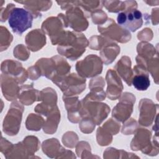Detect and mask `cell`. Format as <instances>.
Listing matches in <instances>:
<instances>
[{"mask_svg":"<svg viewBox=\"0 0 159 159\" xmlns=\"http://www.w3.org/2000/svg\"><path fill=\"white\" fill-rule=\"evenodd\" d=\"M55 44L59 45L57 50L60 54L75 60L85 52L88 42L83 34L63 31L56 40Z\"/></svg>","mask_w":159,"mask_h":159,"instance_id":"6da1fadb","label":"cell"},{"mask_svg":"<svg viewBox=\"0 0 159 159\" xmlns=\"http://www.w3.org/2000/svg\"><path fill=\"white\" fill-rule=\"evenodd\" d=\"M126 7L124 12L119 13L117 21L119 26L126 30L135 32L143 24L142 14L137 9L135 1H125Z\"/></svg>","mask_w":159,"mask_h":159,"instance_id":"7a4b0ae2","label":"cell"},{"mask_svg":"<svg viewBox=\"0 0 159 159\" xmlns=\"http://www.w3.org/2000/svg\"><path fill=\"white\" fill-rule=\"evenodd\" d=\"M33 19V15L27 9L14 7L9 13L8 22L12 31L20 35L32 27Z\"/></svg>","mask_w":159,"mask_h":159,"instance_id":"3957f363","label":"cell"},{"mask_svg":"<svg viewBox=\"0 0 159 159\" xmlns=\"http://www.w3.org/2000/svg\"><path fill=\"white\" fill-rule=\"evenodd\" d=\"M68 9L66 16L59 14L58 17L62 20L65 27L70 26L75 30H85L88 26V22L84 17L83 11L77 5L73 6V2H68Z\"/></svg>","mask_w":159,"mask_h":159,"instance_id":"277c9868","label":"cell"},{"mask_svg":"<svg viewBox=\"0 0 159 159\" xmlns=\"http://www.w3.org/2000/svg\"><path fill=\"white\" fill-rule=\"evenodd\" d=\"M76 69L79 75L83 77H93L101 73L102 61L98 56L90 55L83 60L78 61Z\"/></svg>","mask_w":159,"mask_h":159,"instance_id":"5b68a950","label":"cell"},{"mask_svg":"<svg viewBox=\"0 0 159 159\" xmlns=\"http://www.w3.org/2000/svg\"><path fill=\"white\" fill-rule=\"evenodd\" d=\"M105 27L102 25L98 26V31L106 35L111 40H116L121 43H125L130 40L131 35L130 32L120 26L117 25L112 19H108L106 24H103Z\"/></svg>","mask_w":159,"mask_h":159,"instance_id":"8992f818","label":"cell"},{"mask_svg":"<svg viewBox=\"0 0 159 159\" xmlns=\"http://www.w3.org/2000/svg\"><path fill=\"white\" fill-rule=\"evenodd\" d=\"M86 80L81 78L75 73L65 76L57 86L65 95H73L81 93L85 88Z\"/></svg>","mask_w":159,"mask_h":159,"instance_id":"52a82bcc","label":"cell"},{"mask_svg":"<svg viewBox=\"0 0 159 159\" xmlns=\"http://www.w3.org/2000/svg\"><path fill=\"white\" fill-rule=\"evenodd\" d=\"M1 71L6 75H11L17 81L18 83H23L26 81L27 75L24 69L22 68L21 63L12 60H6L2 63Z\"/></svg>","mask_w":159,"mask_h":159,"instance_id":"ba28073f","label":"cell"},{"mask_svg":"<svg viewBox=\"0 0 159 159\" xmlns=\"http://www.w3.org/2000/svg\"><path fill=\"white\" fill-rule=\"evenodd\" d=\"M134 75L132 76L133 86L139 91H145L150 86V81L145 66L138 64L134 68Z\"/></svg>","mask_w":159,"mask_h":159,"instance_id":"9c48e42d","label":"cell"},{"mask_svg":"<svg viewBox=\"0 0 159 159\" xmlns=\"http://www.w3.org/2000/svg\"><path fill=\"white\" fill-rule=\"evenodd\" d=\"M106 80L107 83V94L111 100H116L120 96V93L123 89V86L120 78L117 76L115 71L109 70Z\"/></svg>","mask_w":159,"mask_h":159,"instance_id":"30bf717a","label":"cell"},{"mask_svg":"<svg viewBox=\"0 0 159 159\" xmlns=\"http://www.w3.org/2000/svg\"><path fill=\"white\" fill-rule=\"evenodd\" d=\"M135 98L132 99L127 102L124 100L121 101L115 106L112 111V117L120 122H124L130 116L132 112L133 104L135 102Z\"/></svg>","mask_w":159,"mask_h":159,"instance_id":"8fae6325","label":"cell"},{"mask_svg":"<svg viewBox=\"0 0 159 159\" xmlns=\"http://www.w3.org/2000/svg\"><path fill=\"white\" fill-rule=\"evenodd\" d=\"M103 49L101 51L100 55L106 65L111 63L118 53L120 52V47L115 43L112 42L111 39H107L104 44Z\"/></svg>","mask_w":159,"mask_h":159,"instance_id":"7c38bea8","label":"cell"},{"mask_svg":"<svg viewBox=\"0 0 159 159\" xmlns=\"http://www.w3.org/2000/svg\"><path fill=\"white\" fill-rule=\"evenodd\" d=\"M45 35L40 29H35L29 32L25 37V42L29 49L32 51H37L46 43V38L37 40Z\"/></svg>","mask_w":159,"mask_h":159,"instance_id":"4fadbf2b","label":"cell"},{"mask_svg":"<svg viewBox=\"0 0 159 159\" xmlns=\"http://www.w3.org/2000/svg\"><path fill=\"white\" fill-rule=\"evenodd\" d=\"M131 61L128 57H122L116 64L115 68L117 69L119 75L125 80L128 86L131 85L133 73L130 68Z\"/></svg>","mask_w":159,"mask_h":159,"instance_id":"5bb4252c","label":"cell"},{"mask_svg":"<svg viewBox=\"0 0 159 159\" xmlns=\"http://www.w3.org/2000/svg\"><path fill=\"white\" fill-rule=\"evenodd\" d=\"M4 79L1 77V87L4 96L6 98L7 101H12L16 99L17 95L19 94L18 91H19V88H18L16 83V80L14 78H12L11 82V86L9 87V84L7 76L5 75L4 76L2 74Z\"/></svg>","mask_w":159,"mask_h":159,"instance_id":"9a60e30c","label":"cell"},{"mask_svg":"<svg viewBox=\"0 0 159 159\" xmlns=\"http://www.w3.org/2000/svg\"><path fill=\"white\" fill-rule=\"evenodd\" d=\"M27 88L28 85L22 86L19 88V91H21V93H19V98L22 104L30 105L34 101L40 100V95L36 94L39 91L33 89L32 86H29V89Z\"/></svg>","mask_w":159,"mask_h":159,"instance_id":"2e32d148","label":"cell"},{"mask_svg":"<svg viewBox=\"0 0 159 159\" xmlns=\"http://www.w3.org/2000/svg\"><path fill=\"white\" fill-rule=\"evenodd\" d=\"M102 1V3L105 6L106 9L109 12H118L119 11H123L125 9L126 5L125 2L122 1Z\"/></svg>","mask_w":159,"mask_h":159,"instance_id":"e0dca14e","label":"cell"},{"mask_svg":"<svg viewBox=\"0 0 159 159\" xmlns=\"http://www.w3.org/2000/svg\"><path fill=\"white\" fill-rule=\"evenodd\" d=\"M62 3H63V4H67V2H62ZM64 6H65V5H64ZM66 7H67V6H66H66H65V7L63 9H65L66 8Z\"/></svg>","mask_w":159,"mask_h":159,"instance_id":"ac0fdd59","label":"cell"}]
</instances>
